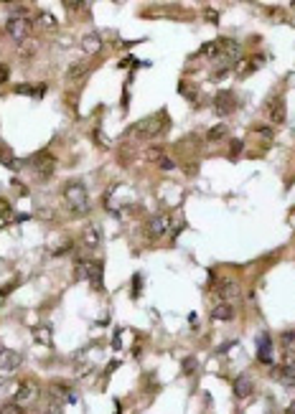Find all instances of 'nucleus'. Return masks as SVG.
<instances>
[{
	"label": "nucleus",
	"instance_id": "1",
	"mask_svg": "<svg viewBox=\"0 0 295 414\" xmlns=\"http://www.w3.org/2000/svg\"><path fill=\"white\" fill-rule=\"evenodd\" d=\"M61 196L66 201V206L71 209L74 216H84L89 211V193H87V185L82 180H69L64 183L61 188Z\"/></svg>",
	"mask_w": 295,
	"mask_h": 414
},
{
	"label": "nucleus",
	"instance_id": "2",
	"mask_svg": "<svg viewBox=\"0 0 295 414\" xmlns=\"http://www.w3.org/2000/svg\"><path fill=\"white\" fill-rule=\"evenodd\" d=\"M171 127V120H168V115L161 109V112H156V115H151V117H145V120H140L132 130H135V135L137 137H142V140H151V137H158L161 132H166Z\"/></svg>",
	"mask_w": 295,
	"mask_h": 414
},
{
	"label": "nucleus",
	"instance_id": "3",
	"mask_svg": "<svg viewBox=\"0 0 295 414\" xmlns=\"http://www.w3.org/2000/svg\"><path fill=\"white\" fill-rule=\"evenodd\" d=\"M171 227H173L171 216L168 214H158V216H153L151 221L145 224V234L151 239H161V237H166L171 232Z\"/></svg>",
	"mask_w": 295,
	"mask_h": 414
},
{
	"label": "nucleus",
	"instance_id": "4",
	"mask_svg": "<svg viewBox=\"0 0 295 414\" xmlns=\"http://www.w3.org/2000/svg\"><path fill=\"white\" fill-rule=\"evenodd\" d=\"M77 272L79 277H87L97 290L102 287V262L99 259H87V262H79L77 265Z\"/></svg>",
	"mask_w": 295,
	"mask_h": 414
},
{
	"label": "nucleus",
	"instance_id": "5",
	"mask_svg": "<svg viewBox=\"0 0 295 414\" xmlns=\"http://www.w3.org/2000/svg\"><path fill=\"white\" fill-rule=\"evenodd\" d=\"M267 117H270L272 125H282V122H285L287 112H285V99H282L280 94L267 99Z\"/></svg>",
	"mask_w": 295,
	"mask_h": 414
},
{
	"label": "nucleus",
	"instance_id": "6",
	"mask_svg": "<svg viewBox=\"0 0 295 414\" xmlns=\"http://www.w3.org/2000/svg\"><path fill=\"white\" fill-rule=\"evenodd\" d=\"M21 363H23V356L18 351H11V348L0 351V373H11V371L21 368Z\"/></svg>",
	"mask_w": 295,
	"mask_h": 414
},
{
	"label": "nucleus",
	"instance_id": "7",
	"mask_svg": "<svg viewBox=\"0 0 295 414\" xmlns=\"http://www.w3.org/2000/svg\"><path fill=\"white\" fill-rule=\"evenodd\" d=\"M28 28H31V21L28 18H11L8 21V36L13 39V41H26V36H28Z\"/></svg>",
	"mask_w": 295,
	"mask_h": 414
},
{
	"label": "nucleus",
	"instance_id": "8",
	"mask_svg": "<svg viewBox=\"0 0 295 414\" xmlns=\"http://www.w3.org/2000/svg\"><path fill=\"white\" fill-rule=\"evenodd\" d=\"M36 396H39V386H36L33 381H23V384L18 386V391H16V401H13V404L23 406V404H31Z\"/></svg>",
	"mask_w": 295,
	"mask_h": 414
},
{
	"label": "nucleus",
	"instance_id": "9",
	"mask_svg": "<svg viewBox=\"0 0 295 414\" xmlns=\"http://www.w3.org/2000/svg\"><path fill=\"white\" fill-rule=\"evenodd\" d=\"M214 109H216V115H232L234 112V97H232V92H219L216 94V99H214Z\"/></svg>",
	"mask_w": 295,
	"mask_h": 414
},
{
	"label": "nucleus",
	"instance_id": "10",
	"mask_svg": "<svg viewBox=\"0 0 295 414\" xmlns=\"http://www.w3.org/2000/svg\"><path fill=\"white\" fill-rule=\"evenodd\" d=\"M234 396L237 399H247L249 394H252V389H254V384H252V379L247 376V373H239L237 379H234Z\"/></svg>",
	"mask_w": 295,
	"mask_h": 414
},
{
	"label": "nucleus",
	"instance_id": "11",
	"mask_svg": "<svg viewBox=\"0 0 295 414\" xmlns=\"http://www.w3.org/2000/svg\"><path fill=\"white\" fill-rule=\"evenodd\" d=\"M82 51H84V54H99V51H102V36L94 33V31L84 33V36H82Z\"/></svg>",
	"mask_w": 295,
	"mask_h": 414
},
{
	"label": "nucleus",
	"instance_id": "12",
	"mask_svg": "<svg viewBox=\"0 0 295 414\" xmlns=\"http://www.w3.org/2000/svg\"><path fill=\"white\" fill-rule=\"evenodd\" d=\"M257 361L265 366H272V348H270V335L257 338Z\"/></svg>",
	"mask_w": 295,
	"mask_h": 414
},
{
	"label": "nucleus",
	"instance_id": "13",
	"mask_svg": "<svg viewBox=\"0 0 295 414\" xmlns=\"http://www.w3.org/2000/svg\"><path fill=\"white\" fill-rule=\"evenodd\" d=\"M99 242H102V234H99L97 227H87V229L82 232V244H84L87 249H97Z\"/></svg>",
	"mask_w": 295,
	"mask_h": 414
},
{
	"label": "nucleus",
	"instance_id": "14",
	"mask_svg": "<svg viewBox=\"0 0 295 414\" xmlns=\"http://www.w3.org/2000/svg\"><path fill=\"white\" fill-rule=\"evenodd\" d=\"M272 379H275V381H280V384H282V386H287V389H292V386H295V371H292V368H285V366L272 368Z\"/></svg>",
	"mask_w": 295,
	"mask_h": 414
},
{
	"label": "nucleus",
	"instance_id": "15",
	"mask_svg": "<svg viewBox=\"0 0 295 414\" xmlns=\"http://www.w3.org/2000/svg\"><path fill=\"white\" fill-rule=\"evenodd\" d=\"M211 318H214V320H219V323H227V320H232V318H234V308H232L229 303H219V305L211 310Z\"/></svg>",
	"mask_w": 295,
	"mask_h": 414
},
{
	"label": "nucleus",
	"instance_id": "16",
	"mask_svg": "<svg viewBox=\"0 0 295 414\" xmlns=\"http://www.w3.org/2000/svg\"><path fill=\"white\" fill-rule=\"evenodd\" d=\"M216 295H222V297H224V303H229V300H234V297L239 295V285L227 280V282H222V285H219V292H216Z\"/></svg>",
	"mask_w": 295,
	"mask_h": 414
},
{
	"label": "nucleus",
	"instance_id": "17",
	"mask_svg": "<svg viewBox=\"0 0 295 414\" xmlns=\"http://www.w3.org/2000/svg\"><path fill=\"white\" fill-rule=\"evenodd\" d=\"M87 74H89L87 64H74L71 69H66V82H82Z\"/></svg>",
	"mask_w": 295,
	"mask_h": 414
},
{
	"label": "nucleus",
	"instance_id": "18",
	"mask_svg": "<svg viewBox=\"0 0 295 414\" xmlns=\"http://www.w3.org/2000/svg\"><path fill=\"white\" fill-rule=\"evenodd\" d=\"M36 26H39V28H44V31H54V28H56V18H54L51 13H46V11H44V13H39V16H36Z\"/></svg>",
	"mask_w": 295,
	"mask_h": 414
},
{
	"label": "nucleus",
	"instance_id": "19",
	"mask_svg": "<svg viewBox=\"0 0 295 414\" xmlns=\"http://www.w3.org/2000/svg\"><path fill=\"white\" fill-rule=\"evenodd\" d=\"M227 135H229V127H227V125H214V127L206 132V140H209V142H216V140H224Z\"/></svg>",
	"mask_w": 295,
	"mask_h": 414
},
{
	"label": "nucleus",
	"instance_id": "20",
	"mask_svg": "<svg viewBox=\"0 0 295 414\" xmlns=\"http://www.w3.org/2000/svg\"><path fill=\"white\" fill-rule=\"evenodd\" d=\"M280 361H282L285 368H292V371H295V348H282Z\"/></svg>",
	"mask_w": 295,
	"mask_h": 414
},
{
	"label": "nucleus",
	"instance_id": "21",
	"mask_svg": "<svg viewBox=\"0 0 295 414\" xmlns=\"http://www.w3.org/2000/svg\"><path fill=\"white\" fill-rule=\"evenodd\" d=\"M254 135L262 137V140H272L275 137V130H272V125H257L254 127Z\"/></svg>",
	"mask_w": 295,
	"mask_h": 414
},
{
	"label": "nucleus",
	"instance_id": "22",
	"mask_svg": "<svg viewBox=\"0 0 295 414\" xmlns=\"http://www.w3.org/2000/svg\"><path fill=\"white\" fill-rule=\"evenodd\" d=\"M44 414H61V401L54 399V396H49V404H46Z\"/></svg>",
	"mask_w": 295,
	"mask_h": 414
},
{
	"label": "nucleus",
	"instance_id": "23",
	"mask_svg": "<svg viewBox=\"0 0 295 414\" xmlns=\"http://www.w3.org/2000/svg\"><path fill=\"white\" fill-rule=\"evenodd\" d=\"M8 11H11V18H26V13H28V8H26L23 3H16V6H11Z\"/></svg>",
	"mask_w": 295,
	"mask_h": 414
},
{
	"label": "nucleus",
	"instance_id": "24",
	"mask_svg": "<svg viewBox=\"0 0 295 414\" xmlns=\"http://www.w3.org/2000/svg\"><path fill=\"white\" fill-rule=\"evenodd\" d=\"M158 168H161V170H173L176 163H173L168 155H161V158H158Z\"/></svg>",
	"mask_w": 295,
	"mask_h": 414
},
{
	"label": "nucleus",
	"instance_id": "25",
	"mask_svg": "<svg viewBox=\"0 0 295 414\" xmlns=\"http://www.w3.org/2000/svg\"><path fill=\"white\" fill-rule=\"evenodd\" d=\"M196 368H199V363H196V358H194V356L183 361V373H186V376H191V373H194Z\"/></svg>",
	"mask_w": 295,
	"mask_h": 414
},
{
	"label": "nucleus",
	"instance_id": "26",
	"mask_svg": "<svg viewBox=\"0 0 295 414\" xmlns=\"http://www.w3.org/2000/svg\"><path fill=\"white\" fill-rule=\"evenodd\" d=\"M280 341H282V346H285V348H290V346L295 343V330H287V333H282V335H280Z\"/></svg>",
	"mask_w": 295,
	"mask_h": 414
},
{
	"label": "nucleus",
	"instance_id": "27",
	"mask_svg": "<svg viewBox=\"0 0 295 414\" xmlns=\"http://www.w3.org/2000/svg\"><path fill=\"white\" fill-rule=\"evenodd\" d=\"M11 79V66L8 64H0V84H6Z\"/></svg>",
	"mask_w": 295,
	"mask_h": 414
},
{
	"label": "nucleus",
	"instance_id": "28",
	"mask_svg": "<svg viewBox=\"0 0 295 414\" xmlns=\"http://www.w3.org/2000/svg\"><path fill=\"white\" fill-rule=\"evenodd\" d=\"M71 247H74V244H71V242H69V239H66V242H64V244H59V247H56V249H54V254H56V257H59V254H66V252H69V249H71Z\"/></svg>",
	"mask_w": 295,
	"mask_h": 414
},
{
	"label": "nucleus",
	"instance_id": "29",
	"mask_svg": "<svg viewBox=\"0 0 295 414\" xmlns=\"http://www.w3.org/2000/svg\"><path fill=\"white\" fill-rule=\"evenodd\" d=\"M0 414H23V409L18 406V404H8L3 411H0Z\"/></svg>",
	"mask_w": 295,
	"mask_h": 414
},
{
	"label": "nucleus",
	"instance_id": "30",
	"mask_svg": "<svg viewBox=\"0 0 295 414\" xmlns=\"http://www.w3.org/2000/svg\"><path fill=\"white\" fill-rule=\"evenodd\" d=\"M8 221H11V209H6V211L0 209V227H6Z\"/></svg>",
	"mask_w": 295,
	"mask_h": 414
},
{
	"label": "nucleus",
	"instance_id": "31",
	"mask_svg": "<svg viewBox=\"0 0 295 414\" xmlns=\"http://www.w3.org/2000/svg\"><path fill=\"white\" fill-rule=\"evenodd\" d=\"M64 8H69V11H77V8H84V3H77V0H64Z\"/></svg>",
	"mask_w": 295,
	"mask_h": 414
},
{
	"label": "nucleus",
	"instance_id": "32",
	"mask_svg": "<svg viewBox=\"0 0 295 414\" xmlns=\"http://www.w3.org/2000/svg\"><path fill=\"white\" fill-rule=\"evenodd\" d=\"M13 158H11V153H8V147H0V163H11Z\"/></svg>",
	"mask_w": 295,
	"mask_h": 414
},
{
	"label": "nucleus",
	"instance_id": "33",
	"mask_svg": "<svg viewBox=\"0 0 295 414\" xmlns=\"http://www.w3.org/2000/svg\"><path fill=\"white\" fill-rule=\"evenodd\" d=\"M229 145H232V153H234V155H237V153H239V150L244 147V142H242V140H232Z\"/></svg>",
	"mask_w": 295,
	"mask_h": 414
},
{
	"label": "nucleus",
	"instance_id": "34",
	"mask_svg": "<svg viewBox=\"0 0 295 414\" xmlns=\"http://www.w3.org/2000/svg\"><path fill=\"white\" fill-rule=\"evenodd\" d=\"M46 94V84H39V87H33V97H44Z\"/></svg>",
	"mask_w": 295,
	"mask_h": 414
},
{
	"label": "nucleus",
	"instance_id": "35",
	"mask_svg": "<svg viewBox=\"0 0 295 414\" xmlns=\"http://www.w3.org/2000/svg\"><path fill=\"white\" fill-rule=\"evenodd\" d=\"M285 414H295V399H292V401L285 406Z\"/></svg>",
	"mask_w": 295,
	"mask_h": 414
},
{
	"label": "nucleus",
	"instance_id": "36",
	"mask_svg": "<svg viewBox=\"0 0 295 414\" xmlns=\"http://www.w3.org/2000/svg\"><path fill=\"white\" fill-rule=\"evenodd\" d=\"M290 8H295V3H290Z\"/></svg>",
	"mask_w": 295,
	"mask_h": 414
}]
</instances>
